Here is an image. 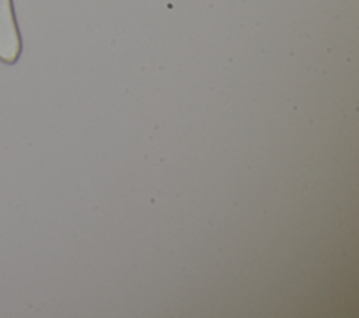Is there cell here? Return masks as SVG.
I'll return each instance as SVG.
<instances>
[{
	"label": "cell",
	"mask_w": 359,
	"mask_h": 318,
	"mask_svg": "<svg viewBox=\"0 0 359 318\" xmlns=\"http://www.w3.org/2000/svg\"><path fill=\"white\" fill-rule=\"evenodd\" d=\"M21 53V38L15 22L13 1L0 0V60L13 64Z\"/></svg>",
	"instance_id": "6da1fadb"
}]
</instances>
